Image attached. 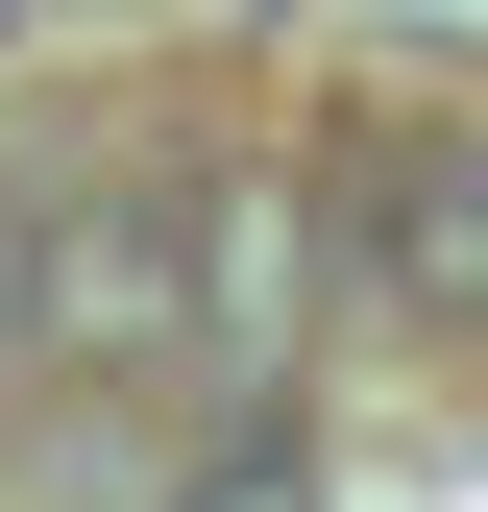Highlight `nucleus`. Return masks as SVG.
Listing matches in <instances>:
<instances>
[{"label":"nucleus","instance_id":"obj_1","mask_svg":"<svg viewBox=\"0 0 488 512\" xmlns=\"http://www.w3.org/2000/svg\"><path fill=\"white\" fill-rule=\"evenodd\" d=\"M318 269L391 317V342L488 366V122H440V98L342 122V147H318Z\"/></svg>","mask_w":488,"mask_h":512},{"label":"nucleus","instance_id":"obj_5","mask_svg":"<svg viewBox=\"0 0 488 512\" xmlns=\"http://www.w3.org/2000/svg\"><path fill=\"white\" fill-rule=\"evenodd\" d=\"M0 49H25V0H0Z\"/></svg>","mask_w":488,"mask_h":512},{"label":"nucleus","instance_id":"obj_3","mask_svg":"<svg viewBox=\"0 0 488 512\" xmlns=\"http://www.w3.org/2000/svg\"><path fill=\"white\" fill-rule=\"evenodd\" d=\"M293 317H318V196L220 171L196 196V391H293Z\"/></svg>","mask_w":488,"mask_h":512},{"label":"nucleus","instance_id":"obj_2","mask_svg":"<svg viewBox=\"0 0 488 512\" xmlns=\"http://www.w3.org/2000/svg\"><path fill=\"white\" fill-rule=\"evenodd\" d=\"M25 391H196V196H25Z\"/></svg>","mask_w":488,"mask_h":512},{"label":"nucleus","instance_id":"obj_4","mask_svg":"<svg viewBox=\"0 0 488 512\" xmlns=\"http://www.w3.org/2000/svg\"><path fill=\"white\" fill-rule=\"evenodd\" d=\"M147 512H318V464H293L269 391H220V439H196V464H147Z\"/></svg>","mask_w":488,"mask_h":512}]
</instances>
